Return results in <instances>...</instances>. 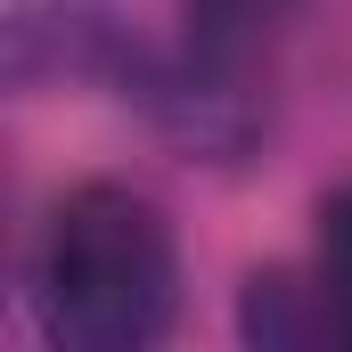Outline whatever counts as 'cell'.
<instances>
[{
    "mask_svg": "<svg viewBox=\"0 0 352 352\" xmlns=\"http://www.w3.org/2000/svg\"><path fill=\"white\" fill-rule=\"evenodd\" d=\"M303 270H311V287L328 303L336 344H352V180L320 197V213H311V263Z\"/></svg>",
    "mask_w": 352,
    "mask_h": 352,
    "instance_id": "4",
    "label": "cell"
},
{
    "mask_svg": "<svg viewBox=\"0 0 352 352\" xmlns=\"http://www.w3.org/2000/svg\"><path fill=\"white\" fill-rule=\"evenodd\" d=\"M238 336L263 352H295V344H336L328 303L311 287V270H254L238 287Z\"/></svg>",
    "mask_w": 352,
    "mask_h": 352,
    "instance_id": "3",
    "label": "cell"
},
{
    "mask_svg": "<svg viewBox=\"0 0 352 352\" xmlns=\"http://www.w3.org/2000/svg\"><path fill=\"white\" fill-rule=\"evenodd\" d=\"M295 8L303 0H180V50L221 66V74H254L263 82V66H270V50H278Z\"/></svg>",
    "mask_w": 352,
    "mask_h": 352,
    "instance_id": "2",
    "label": "cell"
},
{
    "mask_svg": "<svg viewBox=\"0 0 352 352\" xmlns=\"http://www.w3.org/2000/svg\"><path fill=\"white\" fill-rule=\"evenodd\" d=\"M33 311L66 352H148L180 320V230L131 180H82L33 246Z\"/></svg>",
    "mask_w": 352,
    "mask_h": 352,
    "instance_id": "1",
    "label": "cell"
}]
</instances>
